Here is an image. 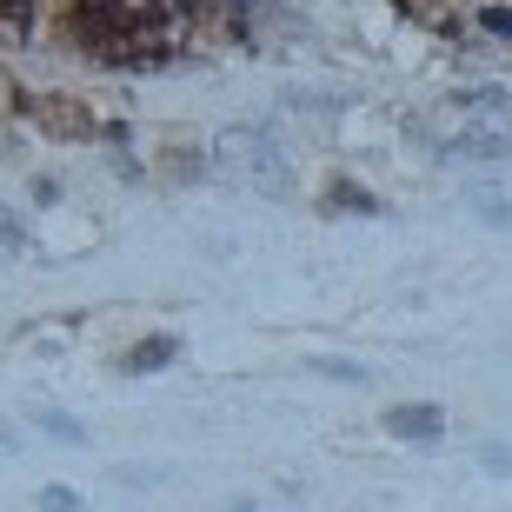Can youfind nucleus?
I'll return each instance as SVG.
<instances>
[{"mask_svg":"<svg viewBox=\"0 0 512 512\" xmlns=\"http://www.w3.org/2000/svg\"><path fill=\"white\" fill-rule=\"evenodd\" d=\"M40 512H80V493H67V486H47V493H40Z\"/></svg>","mask_w":512,"mask_h":512,"instance_id":"0eeeda50","label":"nucleus"},{"mask_svg":"<svg viewBox=\"0 0 512 512\" xmlns=\"http://www.w3.org/2000/svg\"><path fill=\"white\" fill-rule=\"evenodd\" d=\"M40 426H47L54 439H67V446H80V439H87V426H80L74 413H54V406H40Z\"/></svg>","mask_w":512,"mask_h":512,"instance_id":"39448f33","label":"nucleus"},{"mask_svg":"<svg viewBox=\"0 0 512 512\" xmlns=\"http://www.w3.org/2000/svg\"><path fill=\"white\" fill-rule=\"evenodd\" d=\"M313 373H320V380H346V386H360V380H366V366H360V360H313Z\"/></svg>","mask_w":512,"mask_h":512,"instance_id":"423d86ee","label":"nucleus"},{"mask_svg":"<svg viewBox=\"0 0 512 512\" xmlns=\"http://www.w3.org/2000/svg\"><path fill=\"white\" fill-rule=\"evenodd\" d=\"M233 512H253V506H233Z\"/></svg>","mask_w":512,"mask_h":512,"instance_id":"9d476101","label":"nucleus"},{"mask_svg":"<svg viewBox=\"0 0 512 512\" xmlns=\"http://www.w3.org/2000/svg\"><path fill=\"white\" fill-rule=\"evenodd\" d=\"M386 433L393 439H439L446 433V413L439 406H393L386 413Z\"/></svg>","mask_w":512,"mask_h":512,"instance_id":"f03ea898","label":"nucleus"},{"mask_svg":"<svg viewBox=\"0 0 512 512\" xmlns=\"http://www.w3.org/2000/svg\"><path fill=\"white\" fill-rule=\"evenodd\" d=\"M220 160H233V167L247 173L253 187H280V180H286L280 147H273L260 127H233V133H220Z\"/></svg>","mask_w":512,"mask_h":512,"instance_id":"f257e3e1","label":"nucleus"},{"mask_svg":"<svg viewBox=\"0 0 512 512\" xmlns=\"http://www.w3.org/2000/svg\"><path fill=\"white\" fill-rule=\"evenodd\" d=\"M446 153L453 160H499V153H512V133H459V140H446Z\"/></svg>","mask_w":512,"mask_h":512,"instance_id":"7ed1b4c3","label":"nucleus"},{"mask_svg":"<svg viewBox=\"0 0 512 512\" xmlns=\"http://www.w3.org/2000/svg\"><path fill=\"white\" fill-rule=\"evenodd\" d=\"M473 207H479V213H493V220H512V207H506V200H493V193H479Z\"/></svg>","mask_w":512,"mask_h":512,"instance_id":"6e6552de","label":"nucleus"},{"mask_svg":"<svg viewBox=\"0 0 512 512\" xmlns=\"http://www.w3.org/2000/svg\"><path fill=\"white\" fill-rule=\"evenodd\" d=\"M479 459H486L493 473H512V453H506V446H486V453H479Z\"/></svg>","mask_w":512,"mask_h":512,"instance_id":"1a4fd4ad","label":"nucleus"},{"mask_svg":"<svg viewBox=\"0 0 512 512\" xmlns=\"http://www.w3.org/2000/svg\"><path fill=\"white\" fill-rule=\"evenodd\" d=\"M173 353H180V346H173L167 333H160V340H140V346L127 353V373H160V366H167Z\"/></svg>","mask_w":512,"mask_h":512,"instance_id":"20e7f679","label":"nucleus"}]
</instances>
